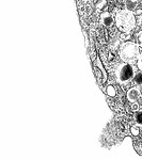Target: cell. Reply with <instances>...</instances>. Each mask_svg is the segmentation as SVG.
Masks as SVG:
<instances>
[{"mask_svg":"<svg viewBox=\"0 0 142 159\" xmlns=\"http://www.w3.org/2000/svg\"><path fill=\"white\" fill-rule=\"evenodd\" d=\"M114 20H116L117 29L124 33L133 31L137 25V19L135 17L134 12H131L129 9H123L117 11Z\"/></svg>","mask_w":142,"mask_h":159,"instance_id":"obj_1","label":"cell"},{"mask_svg":"<svg viewBox=\"0 0 142 159\" xmlns=\"http://www.w3.org/2000/svg\"><path fill=\"white\" fill-rule=\"evenodd\" d=\"M137 73V67L133 63H121L119 64L114 70L116 80L119 84H127L134 79Z\"/></svg>","mask_w":142,"mask_h":159,"instance_id":"obj_2","label":"cell"},{"mask_svg":"<svg viewBox=\"0 0 142 159\" xmlns=\"http://www.w3.org/2000/svg\"><path fill=\"white\" fill-rule=\"evenodd\" d=\"M140 46L134 42H125L121 45L119 49V56L123 62L126 63H135L138 60L140 56Z\"/></svg>","mask_w":142,"mask_h":159,"instance_id":"obj_3","label":"cell"},{"mask_svg":"<svg viewBox=\"0 0 142 159\" xmlns=\"http://www.w3.org/2000/svg\"><path fill=\"white\" fill-rule=\"evenodd\" d=\"M126 97L128 99V102H135L138 101L139 97H141V90L140 88L137 85V87H133L127 91Z\"/></svg>","mask_w":142,"mask_h":159,"instance_id":"obj_4","label":"cell"},{"mask_svg":"<svg viewBox=\"0 0 142 159\" xmlns=\"http://www.w3.org/2000/svg\"><path fill=\"white\" fill-rule=\"evenodd\" d=\"M100 21H102V24L104 26L110 27L113 24V17H112V15L109 12H104V13L100 15Z\"/></svg>","mask_w":142,"mask_h":159,"instance_id":"obj_5","label":"cell"},{"mask_svg":"<svg viewBox=\"0 0 142 159\" xmlns=\"http://www.w3.org/2000/svg\"><path fill=\"white\" fill-rule=\"evenodd\" d=\"M134 121H135V125H136L137 127H140V128H142V108L139 109L138 111L135 113Z\"/></svg>","mask_w":142,"mask_h":159,"instance_id":"obj_6","label":"cell"},{"mask_svg":"<svg viewBox=\"0 0 142 159\" xmlns=\"http://www.w3.org/2000/svg\"><path fill=\"white\" fill-rule=\"evenodd\" d=\"M134 84L136 85H142V72L140 70V72H137L136 75H135L134 79H133Z\"/></svg>","mask_w":142,"mask_h":159,"instance_id":"obj_7","label":"cell"},{"mask_svg":"<svg viewBox=\"0 0 142 159\" xmlns=\"http://www.w3.org/2000/svg\"><path fill=\"white\" fill-rule=\"evenodd\" d=\"M107 94L111 97L116 96V90H114V88L112 87V85H108V87H107Z\"/></svg>","mask_w":142,"mask_h":159,"instance_id":"obj_8","label":"cell"},{"mask_svg":"<svg viewBox=\"0 0 142 159\" xmlns=\"http://www.w3.org/2000/svg\"><path fill=\"white\" fill-rule=\"evenodd\" d=\"M136 39H137V42H138V45L142 48V30H140L136 34Z\"/></svg>","mask_w":142,"mask_h":159,"instance_id":"obj_9","label":"cell"},{"mask_svg":"<svg viewBox=\"0 0 142 159\" xmlns=\"http://www.w3.org/2000/svg\"><path fill=\"white\" fill-rule=\"evenodd\" d=\"M137 67H138L139 70L142 72V51L140 52V56H139L138 60H137Z\"/></svg>","mask_w":142,"mask_h":159,"instance_id":"obj_10","label":"cell"},{"mask_svg":"<svg viewBox=\"0 0 142 159\" xmlns=\"http://www.w3.org/2000/svg\"><path fill=\"white\" fill-rule=\"evenodd\" d=\"M137 25L142 29V13L139 14L138 17H137Z\"/></svg>","mask_w":142,"mask_h":159,"instance_id":"obj_11","label":"cell"},{"mask_svg":"<svg viewBox=\"0 0 142 159\" xmlns=\"http://www.w3.org/2000/svg\"><path fill=\"white\" fill-rule=\"evenodd\" d=\"M131 134H134V136H138L139 134V130H138V128H137L136 126H133L131 128Z\"/></svg>","mask_w":142,"mask_h":159,"instance_id":"obj_12","label":"cell"},{"mask_svg":"<svg viewBox=\"0 0 142 159\" xmlns=\"http://www.w3.org/2000/svg\"><path fill=\"white\" fill-rule=\"evenodd\" d=\"M139 151H140V153H141V155H142V144L140 145V148H139Z\"/></svg>","mask_w":142,"mask_h":159,"instance_id":"obj_13","label":"cell"},{"mask_svg":"<svg viewBox=\"0 0 142 159\" xmlns=\"http://www.w3.org/2000/svg\"><path fill=\"white\" fill-rule=\"evenodd\" d=\"M141 99H142V89H141Z\"/></svg>","mask_w":142,"mask_h":159,"instance_id":"obj_14","label":"cell"},{"mask_svg":"<svg viewBox=\"0 0 142 159\" xmlns=\"http://www.w3.org/2000/svg\"><path fill=\"white\" fill-rule=\"evenodd\" d=\"M135 1H136V0H135ZM137 1H142V0H137Z\"/></svg>","mask_w":142,"mask_h":159,"instance_id":"obj_15","label":"cell"},{"mask_svg":"<svg viewBox=\"0 0 142 159\" xmlns=\"http://www.w3.org/2000/svg\"><path fill=\"white\" fill-rule=\"evenodd\" d=\"M141 136H142V133H141Z\"/></svg>","mask_w":142,"mask_h":159,"instance_id":"obj_16","label":"cell"}]
</instances>
